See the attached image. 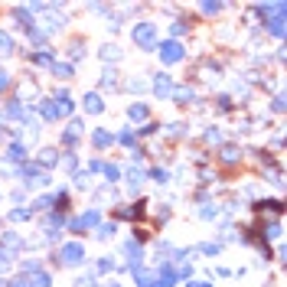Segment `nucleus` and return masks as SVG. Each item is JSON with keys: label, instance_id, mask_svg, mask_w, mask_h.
Segmentation results:
<instances>
[{"label": "nucleus", "instance_id": "5", "mask_svg": "<svg viewBox=\"0 0 287 287\" xmlns=\"http://www.w3.org/2000/svg\"><path fill=\"white\" fill-rule=\"evenodd\" d=\"M95 144H98V147H105V144H111V134L98 131V134H95Z\"/></svg>", "mask_w": 287, "mask_h": 287}, {"label": "nucleus", "instance_id": "6", "mask_svg": "<svg viewBox=\"0 0 287 287\" xmlns=\"http://www.w3.org/2000/svg\"><path fill=\"white\" fill-rule=\"evenodd\" d=\"M144 115H147V108H144V105H134V108H131V117H137V121H140Z\"/></svg>", "mask_w": 287, "mask_h": 287}, {"label": "nucleus", "instance_id": "7", "mask_svg": "<svg viewBox=\"0 0 287 287\" xmlns=\"http://www.w3.org/2000/svg\"><path fill=\"white\" fill-rule=\"evenodd\" d=\"M154 88H157V92H170V82H167V78H157Z\"/></svg>", "mask_w": 287, "mask_h": 287}, {"label": "nucleus", "instance_id": "2", "mask_svg": "<svg viewBox=\"0 0 287 287\" xmlns=\"http://www.w3.org/2000/svg\"><path fill=\"white\" fill-rule=\"evenodd\" d=\"M160 56H163V62H176V59H183V49H179L176 43H167Z\"/></svg>", "mask_w": 287, "mask_h": 287}, {"label": "nucleus", "instance_id": "1", "mask_svg": "<svg viewBox=\"0 0 287 287\" xmlns=\"http://www.w3.org/2000/svg\"><path fill=\"white\" fill-rule=\"evenodd\" d=\"M154 23H140L137 30H134V39H137L140 46H150V43H154Z\"/></svg>", "mask_w": 287, "mask_h": 287}, {"label": "nucleus", "instance_id": "3", "mask_svg": "<svg viewBox=\"0 0 287 287\" xmlns=\"http://www.w3.org/2000/svg\"><path fill=\"white\" fill-rule=\"evenodd\" d=\"M62 255H65V261H69V264H75V261H82V258H85V251L78 248V245H69Z\"/></svg>", "mask_w": 287, "mask_h": 287}, {"label": "nucleus", "instance_id": "4", "mask_svg": "<svg viewBox=\"0 0 287 287\" xmlns=\"http://www.w3.org/2000/svg\"><path fill=\"white\" fill-rule=\"evenodd\" d=\"M85 108H88V111H101V98H98V95H88V98H85Z\"/></svg>", "mask_w": 287, "mask_h": 287}]
</instances>
